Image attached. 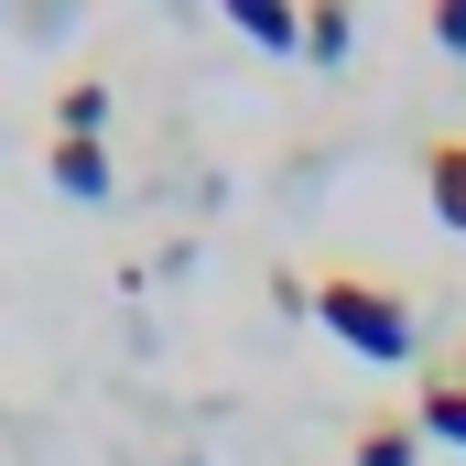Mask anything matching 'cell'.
<instances>
[{"mask_svg": "<svg viewBox=\"0 0 466 466\" xmlns=\"http://www.w3.org/2000/svg\"><path fill=\"white\" fill-rule=\"evenodd\" d=\"M315 315L337 326V348L380 358V369H390V358H412V304H401L380 271H326V282H315Z\"/></svg>", "mask_w": 466, "mask_h": 466, "instance_id": "obj_1", "label": "cell"}, {"mask_svg": "<svg viewBox=\"0 0 466 466\" xmlns=\"http://www.w3.org/2000/svg\"><path fill=\"white\" fill-rule=\"evenodd\" d=\"M423 196H434V218L466 238V130H445V141H423Z\"/></svg>", "mask_w": 466, "mask_h": 466, "instance_id": "obj_2", "label": "cell"}, {"mask_svg": "<svg viewBox=\"0 0 466 466\" xmlns=\"http://www.w3.org/2000/svg\"><path fill=\"white\" fill-rule=\"evenodd\" d=\"M228 22L271 55H304V0H228Z\"/></svg>", "mask_w": 466, "mask_h": 466, "instance_id": "obj_3", "label": "cell"}, {"mask_svg": "<svg viewBox=\"0 0 466 466\" xmlns=\"http://www.w3.org/2000/svg\"><path fill=\"white\" fill-rule=\"evenodd\" d=\"M44 174H55L66 196H109V152H98V141H66V130H55V152H44Z\"/></svg>", "mask_w": 466, "mask_h": 466, "instance_id": "obj_4", "label": "cell"}, {"mask_svg": "<svg viewBox=\"0 0 466 466\" xmlns=\"http://www.w3.org/2000/svg\"><path fill=\"white\" fill-rule=\"evenodd\" d=\"M412 434H434V445H466V380H423V412H412Z\"/></svg>", "mask_w": 466, "mask_h": 466, "instance_id": "obj_5", "label": "cell"}, {"mask_svg": "<svg viewBox=\"0 0 466 466\" xmlns=\"http://www.w3.org/2000/svg\"><path fill=\"white\" fill-rule=\"evenodd\" d=\"M98 119H109V87H98V76H76V87L55 98V130H66V141H98Z\"/></svg>", "mask_w": 466, "mask_h": 466, "instance_id": "obj_6", "label": "cell"}, {"mask_svg": "<svg viewBox=\"0 0 466 466\" xmlns=\"http://www.w3.org/2000/svg\"><path fill=\"white\" fill-rule=\"evenodd\" d=\"M348 466H412V423H401V412L358 423V456H348Z\"/></svg>", "mask_w": 466, "mask_h": 466, "instance_id": "obj_7", "label": "cell"}, {"mask_svg": "<svg viewBox=\"0 0 466 466\" xmlns=\"http://www.w3.org/2000/svg\"><path fill=\"white\" fill-rule=\"evenodd\" d=\"M304 55H326V66H337V55H348V11H315V22H304Z\"/></svg>", "mask_w": 466, "mask_h": 466, "instance_id": "obj_8", "label": "cell"}, {"mask_svg": "<svg viewBox=\"0 0 466 466\" xmlns=\"http://www.w3.org/2000/svg\"><path fill=\"white\" fill-rule=\"evenodd\" d=\"M434 44H445V55H466V0H434Z\"/></svg>", "mask_w": 466, "mask_h": 466, "instance_id": "obj_9", "label": "cell"}]
</instances>
